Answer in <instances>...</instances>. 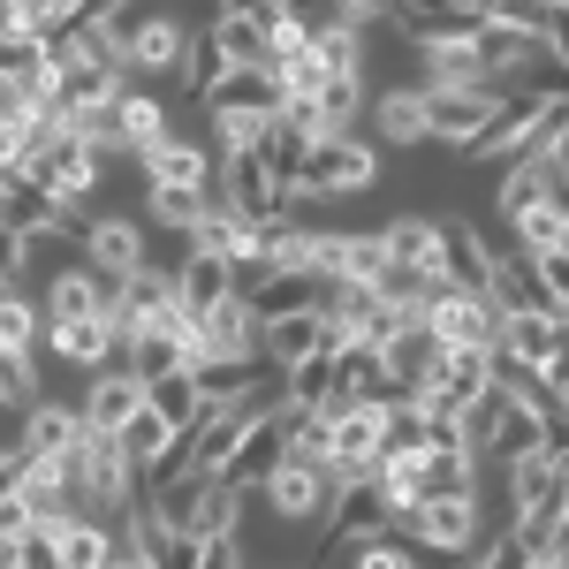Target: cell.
<instances>
[{"label":"cell","instance_id":"cell-19","mask_svg":"<svg viewBox=\"0 0 569 569\" xmlns=\"http://www.w3.org/2000/svg\"><path fill=\"white\" fill-rule=\"evenodd\" d=\"M84 266H99V273H137V266H152L144 228H137L130 213H99L91 236H84Z\"/></svg>","mask_w":569,"mask_h":569},{"label":"cell","instance_id":"cell-36","mask_svg":"<svg viewBox=\"0 0 569 569\" xmlns=\"http://www.w3.org/2000/svg\"><path fill=\"white\" fill-rule=\"evenodd\" d=\"M357 114H365V77H335L319 91V122L327 137H357Z\"/></svg>","mask_w":569,"mask_h":569},{"label":"cell","instance_id":"cell-32","mask_svg":"<svg viewBox=\"0 0 569 569\" xmlns=\"http://www.w3.org/2000/svg\"><path fill=\"white\" fill-rule=\"evenodd\" d=\"M168 137H176L168 130V107H160L152 91L130 84V99H122V152L137 160V152H152V144H168Z\"/></svg>","mask_w":569,"mask_h":569},{"label":"cell","instance_id":"cell-8","mask_svg":"<svg viewBox=\"0 0 569 569\" xmlns=\"http://www.w3.org/2000/svg\"><path fill=\"white\" fill-rule=\"evenodd\" d=\"M220 206H236V213H251V220H289L297 190L273 176L259 152H220Z\"/></svg>","mask_w":569,"mask_h":569},{"label":"cell","instance_id":"cell-34","mask_svg":"<svg viewBox=\"0 0 569 569\" xmlns=\"http://www.w3.org/2000/svg\"><path fill=\"white\" fill-rule=\"evenodd\" d=\"M0 342H8V357H39V342H46V305H31L23 289H8V305H0Z\"/></svg>","mask_w":569,"mask_h":569},{"label":"cell","instance_id":"cell-45","mask_svg":"<svg viewBox=\"0 0 569 569\" xmlns=\"http://www.w3.org/2000/svg\"><path fill=\"white\" fill-rule=\"evenodd\" d=\"M114 569H152V562H137V555H122V562H114Z\"/></svg>","mask_w":569,"mask_h":569},{"label":"cell","instance_id":"cell-14","mask_svg":"<svg viewBox=\"0 0 569 569\" xmlns=\"http://www.w3.org/2000/svg\"><path fill=\"white\" fill-rule=\"evenodd\" d=\"M144 182H168V190H220V152L213 144H190V137H168L152 152H137Z\"/></svg>","mask_w":569,"mask_h":569},{"label":"cell","instance_id":"cell-38","mask_svg":"<svg viewBox=\"0 0 569 569\" xmlns=\"http://www.w3.org/2000/svg\"><path fill=\"white\" fill-rule=\"evenodd\" d=\"M0 402L16 410V418H31L46 395H39V357H8V388H0Z\"/></svg>","mask_w":569,"mask_h":569},{"label":"cell","instance_id":"cell-12","mask_svg":"<svg viewBox=\"0 0 569 569\" xmlns=\"http://www.w3.org/2000/svg\"><path fill=\"white\" fill-rule=\"evenodd\" d=\"M410 61H418V84H486L479 31H418Z\"/></svg>","mask_w":569,"mask_h":569},{"label":"cell","instance_id":"cell-44","mask_svg":"<svg viewBox=\"0 0 569 569\" xmlns=\"http://www.w3.org/2000/svg\"><path fill=\"white\" fill-rule=\"evenodd\" d=\"M547 168H555V182H562V198H569V137L555 144V152H547Z\"/></svg>","mask_w":569,"mask_h":569},{"label":"cell","instance_id":"cell-35","mask_svg":"<svg viewBox=\"0 0 569 569\" xmlns=\"http://www.w3.org/2000/svg\"><path fill=\"white\" fill-rule=\"evenodd\" d=\"M176 440H182V433L168 426V418H160V410H152V402H144V410H137L130 426H122V448L137 456V471H144V479H152V463H160V456H168Z\"/></svg>","mask_w":569,"mask_h":569},{"label":"cell","instance_id":"cell-20","mask_svg":"<svg viewBox=\"0 0 569 569\" xmlns=\"http://www.w3.org/2000/svg\"><path fill=\"white\" fill-rule=\"evenodd\" d=\"M243 305L273 327V319H289V311H319V281H311V273H297V266H266L259 281L243 289Z\"/></svg>","mask_w":569,"mask_h":569},{"label":"cell","instance_id":"cell-31","mask_svg":"<svg viewBox=\"0 0 569 569\" xmlns=\"http://www.w3.org/2000/svg\"><path fill=\"white\" fill-rule=\"evenodd\" d=\"M228 69H236V61H228L220 31H213V23H198V39H190V61H182V91H190V99H213V91L228 84Z\"/></svg>","mask_w":569,"mask_h":569},{"label":"cell","instance_id":"cell-28","mask_svg":"<svg viewBox=\"0 0 569 569\" xmlns=\"http://www.w3.org/2000/svg\"><path fill=\"white\" fill-rule=\"evenodd\" d=\"M311 53H319V69H327V77H365V31H357V23H342L335 8L319 16Z\"/></svg>","mask_w":569,"mask_h":569},{"label":"cell","instance_id":"cell-43","mask_svg":"<svg viewBox=\"0 0 569 569\" xmlns=\"http://www.w3.org/2000/svg\"><path fill=\"white\" fill-rule=\"evenodd\" d=\"M198 569H251V562H243V539H206Z\"/></svg>","mask_w":569,"mask_h":569},{"label":"cell","instance_id":"cell-40","mask_svg":"<svg viewBox=\"0 0 569 569\" xmlns=\"http://www.w3.org/2000/svg\"><path fill=\"white\" fill-rule=\"evenodd\" d=\"M531 562H539V555H531L517 531H493L479 555H471V569H531Z\"/></svg>","mask_w":569,"mask_h":569},{"label":"cell","instance_id":"cell-39","mask_svg":"<svg viewBox=\"0 0 569 569\" xmlns=\"http://www.w3.org/2000/svg\"><path fill=\"white\" fill-rule=\"evenodd\" d=\"M501 410H509V395H501V388H486L479 402L463 410V440H471L479 456H486V448H493V433H501Z\"/></svg>","mask_w":569,"mask_h":569},{"label":"cell","instance_id":"cell-41","mask_svg":"<svg viewBox=\"0 0 569 569\" xmlns=\"http://www.w3.org/2000/svg\"><path fill=\"white\" fill-rule=\"evenodd\" d=\"M342 23H357V31H372V23H402V0H327Z\"/></svg>","mask_w":569,"mask_h":569},{"label":"cell","instance_id":"cell-15","mask_svg":"<svg viewBox=\"0 0 569 569\" xmlns=\"http://www.w3.org/2000/svg\"><path fill=\"white\" fill-rule=\"evenodd\" d=\"M77 440H84V410H77V402H39L31 418H16L8 448H16V456H53V463H69Z\"/></svg>","mask_w":569,"mask_h":569},{"label":"cell","instance_id":"cell-37","mask_svg":"<svg viewBox=\"0 0 569 569\" xmlns=\"http://www.w3.org/2000/svg\"><path fill=\"white\" fill-rule=\"evenodd\" d=\"M493 388L517 395V402H555L547 372H539V365H525V357H509V350H493Z\"/></svg>","mask_w":569,"mask_h":569},{"label":"cell","instance_id":"cell-27","mask_svg":"<svg viewBox=\"0 0 569 569\" xmlns=\"http://www.w3.org/2000/svg\"><path fill=\"white\" fill-rule=\"evenodd\" d=\"M380 236H388V259H395V266H418V273H433V259H440V220H426V213H395V220H380Z\"/></svg>","mask_w":569,"mask_h":569},{"label":"cell","instance_id":"cell-10","mask_svg":"<svg viewBox=\"0 0 569 569\" xmlns=\"http://www.w3.org/2000/svg\"><path fill=\"white\" fill-rule=\"evenodd\" d=\"M486 297L501 305V319H525V311H539V319H562V297L547 289L539 259H525L517 243H493V281H486Z\"/></svg>","mask_w":569,"mask_h":569},{"label":"cell","instance_id":"cell-33","mask_svg":"<svg viewBox=\"0 0 569 569\" xmlns=\"http://www.w3.org/2000/svg\"><path fill=\"white\" fill-rule=\"evenodd\" d=\"M501 350L547 372V357L562 350V319H539V311H525V319H501Z\"/></svg>","mask_w":569,"mask_h":569},{"label":"cell","instance_id":"cell-6","mask_svg":"<svg viewBox=\"0 0 569 569\" xmlns=\"http://www.w3.org/2000/svg\"><path fill=\"white\" fill-rule=\"evenodd\" d=\"M122 46H130V77H182V61H190V23H182L176 8H137L130 23H114Z\"/></svg>","mask_w":569,"mask_h":569},{"label":"cell","instance_id":"cell-22","mask_svg":"<svg viewBox=\"0 0 569 569\" xmlns=\"http://www.w3.org/2000/svg\"><path fill=\"white\" fill-rule=\"evenodd\" d=\"M372 130H380V144H433V130H426V84H395L380 91V107H372Z\"/></svg>","mask_w":569,"mask_h":569},{"label":"cell","instance_id":"cell-16","mask_svg":"<svg viewBox=\"0 0 569 569\" xmlns=\"http://www.w3.org/2000/svg\"><path fill=\"white\" fill-rule=\"evenodd\" d=\"M77 410H84L91 433H122L137 410H144V380H137L130 365H107V372L84 380V402H77Z\"/></svg>","mask_w":569,"mask_h":569},{"label":"cell","instance_id":"cell-29","mask_svg":"<svg viewBox=\"0 0 569 569\" xmlns=\"http://www.w3.org/2000/svg\"><path fill=\"white\" fill-rule=\"evenodd\" d=\"M479 493V456L471 448H433L426 456V501H471Z\"/></svg>","mask_w":569,"mask_h":569},{"label":"cell","instance_id":"cell-18","mask_svg":"<svg viewBox=\"0 0 569 569\" xmlns=\"http://www.w3.org/2000/svg\"><path fill=\"white\" fill-rule=\"evenodd\" d=\"M122 555H130L122 531H107L99 517H77V525H61L53 539H46V562L53 569H114Z\"/></svg>","mask_w":569,"mask_h":569},{"label":"cell","instance_id":"cell-5","mask_svg":"<svg viewBox=\"0 0 569 569\" xmlns=\"http://www.w3.org/2000/svg\"><path fill=\"white\" fill-rule=\"evenodd\" d=\"M372 182H380V144H365V137H327V144H311L305 176H297V206L350 198V190H372Z\"/></svg>","mask_w":569,"mask_h":569},{"label":"cell","instance_id":"cell-1","mask_svg":"<svg viewBox=\"0 0 569 569\" xmlns=\"http://www.w3.org/2000/svg\"><path fill=\"white\" fill-rule=\"evenodd\" d=\"M281 114H289V91L273 69H228V84L206 99V137L213 152H259L281 130Z\"/></svg>","mask_w":569,"mask_h":569},{"label":"cell","instance_id":"cell-17","mask_svg":"<svg viewBox=\"0 0 569 569\" xmlns=\"http://www.w3.org/2000/svg\"><path fill=\"white\" fill-rule=\"evenodd\" d=\"M228 297H243L228 259H206V251H182V259H176V305L190 311V319H213Z\"/></svg>","mask_w":569,"mask_h":569},{"label":"cell","instance_id":"cell-42","mask_svg":"<svg viewBox=\"0 0 569 569\" xmlns=\"http://www.w3.org/2000/svg\"><path fill=\"white\" fill-rule=\"evenodd\" d=\"M31 259H39V236H8V289L31 281Z\"/></svg>","mask_w":569,"mask_h":569},{"label":"cell","instance_id":"cell-21","mask_svg":"<svg viewBox=\"0 0 569 569\" xmlns=\"http://www.w3.org/2000/svg\"><path fill=\"white\" fill-rule=\"evenodd\" d=\"M327 335H335V327H327L319 311H289V319H273V327H266V372H281V380H289L305 357L327 350Z\"/></svg>","mask_w":569,"mask_h":569},{"label":"cell","instance_id":"cell-2","mask_svg":"<svg viewBox=\"0 0 569 569\" xmlns=\"http://www.w3.org/2000/svg\"><path fill=\"white\" fill-rule=\"evenodd\" d=\"M69 479H77V501H84V517H114V525H130L137 509L152 501V486L137 471V456L122 448V433H91L77 440V456H69Z\"/></svg>","mask_w":569,"mask_h":569},{"label":"cell","instance_id":"cell-26","mask_svg":"<svg viewBox=\"0 0 569 569\" xmlns=\"http://www.w3.org/2000/svg\"><path fill=\"white\" fill-rule=\"evenodd\" d=\"M501 228H509V243H517L525 259H555V251H562V236H569V198H547V206L501 220Z\"/></svg>","mask_w":569,"mask_h":569},{"label":"cell","instance_id":"cell-4","mask_svg":"<svg viewBox=\"0 0 569 569\" xmlns=\"http://www.w3.org/2000/svg\"><path fill=\"white\" fill-rule=\"evenodd\" d=\"M402 539L418 555H440V562H471L493 531H486V509H479V493H471V501H418L402 517Z\"/></svg>","mask_w":569,"mask_h":569},{"label":"cell","instance_id":"cell-11","mask_svg":"<svg viewBox=\"0 0 569 569\" xmlns=\"http://www.w3.org/2000/svg\"><path fill=\"white\" fill-rule=\"evenodd\" d=\"M426 327L448 350H501V305L471 297V289H440L433 305H426Z\"/></svg>","mask_w":569,"mask_h":569},{"label":"cell","instance_id":"cell-13","mask_svg":"<svg viewBox=\"0 0 569 569\" xmlns=\"http://www.w3.org/2000/svg\"><path fill=\"white\" fill-rule=\"evenodd\" d=\"M440 289H471V297H486V281H493V243H486L471 220H440Z\"/></svg>","mask_w":569,"mask_h":569},{"label":"cell","instance_id":"cell-3","mask_svg":"<svg viewBox=\"0 0 569 569\" xmlns=\"http://www.w3.org/2000/svg\"><path fill=\"white\" fill-rule=\"evenodd\" d=\"M259 501L273 509V525L281 531H311V525H335V509H342V479L327 471V463H281L273 479L259 486Z\"/></svg>","mask_w":569,"mask_h":569},{"label":"cell","instance_id":"cell-24","mask_svg":"<svg viewBox=\"0 0 569 569\" xmlns=\"http://www.w3.org/2000/svg\"><path fill=\"white\" fill-rule=\"evenodd\" d=\"M220 206V190H168V182H144V220L152 228H176L182 243L198 236V220Z\"/></svg>","mask_w":569,"mask_h":569},{"label":"cell","instance_id":"cell-23","mask_svg":"<svg viewBox=\"0 0 569 569\" xmlns=\"http://www.w3.org/2000/svg\"><path fill=\"white\" fill-rule=\"evenodd\" d=\"M547 198H562L555 168H547V160H509V168H501V190H493V213L517 220V213H531V206H547Z\"/></svg>","mask_w":569,"mask_h":569},{"label":"cell","instance_id":"cell-9","mask_svg":"<svg viewBox=\"0 0 569 569\" xmlns=\"http://www.w3.org/2000/svg\"><path fill=\"white\" fill-rule=\"evenodd\" d=\"M99 160H107V152H91L84 137L53 130L39 144V160H31V182H39V190H53L61 206H91V190H99Z\"/></svg>","mask_w":569,"mask_h":569},{"label":"cell","instance_id":"cell-7","mask_svg":"<svg viewBox=\"0 0 569 569\" xmlns=\"http://www.w3.org/2000/svg\"><path fill=\"white\" fill-rule=\"evenodd\" d=\"M493 114H501V91H486V84H426V130H433V144H448V152H471Z\"/></svg>","mask_w":569,"mask_h":569},{"label":"cell","instance_id":"cell-30","mask_svg":"<svg viewBox=\"0 0 569 569\" xmlns=\"http://www.w3.org/2000/svg\"><path fill=\"white\" fill-rule=\"evenodd\" d=\"M144 402L176 426V433H190L198 418H206V388H198V372H168V380H144Z\"/></svg>","mask_w":569,"mask_h":569},{"label":"cell","instance_id":"cell-25","mask_svg":"<svg viewBox=\"0 0 569 569\" xmlns=\"http://www.w3.org/2000/svg\"><path fill=\"white\" fill-rule=\"evenodd\" d=\"M555 493H562V456L555 448H531V456L509 463V517H525V509L555 501Z\"/></svg>","mask_w":569,"mask_h":569}]
</instances>
